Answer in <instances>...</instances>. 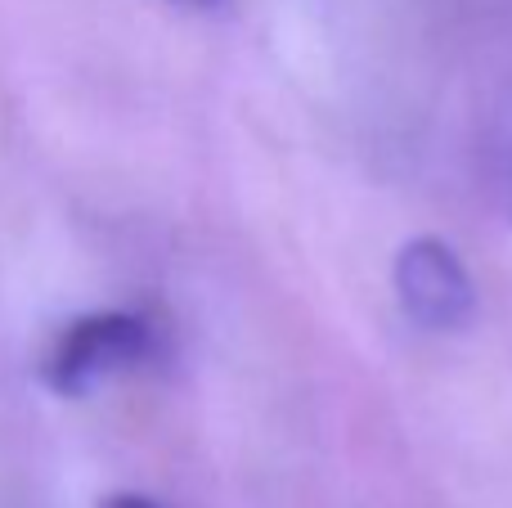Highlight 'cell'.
<instances>
[{
  "label": "cell",
  "instance_id": "cell-1",
  "mask_svg": "<svg viewBox=\"0 0 512 508\" xmlns=\"http://www.w3.org/2000/svg\"><path fill=\"white\" fill-rule=\"evenodd\" d=\"M158 351V329L135 311H95L63 324L41 356V383L54 396H86L117 374H131Z\"/></svg>",
  "mask_w": 512,
  "mask_h": 508
},
{
  "label": "cell",
  "instance_id": "cell-2",
  "mask_svg": "<svg viewBox=\"0 0 512 508\" xmlns=\"http://www.w3.org/2000/svg\"><path fill=\"white\" fill-rule=\"evenodd\" d=\"M396 297L400 311L427 333H454L472 320L477 311V288H472L468 266L459 252L436 234H418L396 252Z\"/></svg>",
  "mask_w": 512,
  "mask_h": 508
},
{
  "label": "cell",
  "instance_id": "cell-3",
  "mask_svg": "<svg viewBox=\"0 0 512 508\" xmlns=\"http://www.w3.org/2000/svg\"><path fill=\"white\" fill-rule=\"evenodd\" d=\"M99 508H167L158 500H149V495H135V491H122V495H108Z\"/></svg>",
  "mask_w": 512,
  "mask_h": 508
},
{
  "label": "cell",
  "instance_id": "cell-4",
  "mask_svg": "<svg viewBox=\"0 0 512 508\" xmlns=\"http://www.w3.org/2000/svg\"><path fill=\"white\" fill-rule=\"evenodd\" d=\"M176 5H194V9H212V5H221V0H176Z\"/></svg>",
  "mask_w": 512,
  "mask_h": 508
}]
</instances>
